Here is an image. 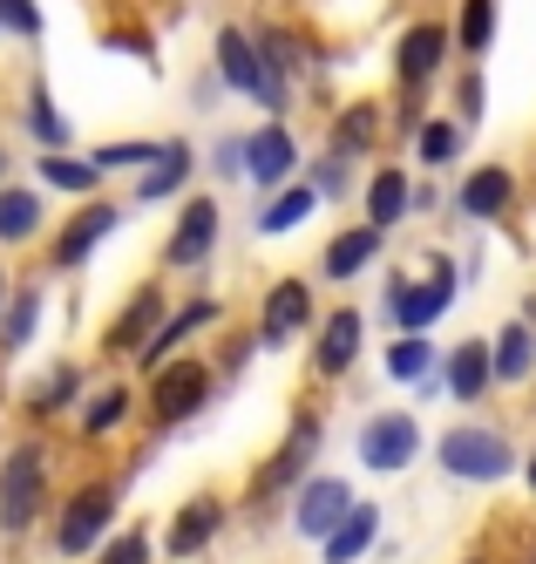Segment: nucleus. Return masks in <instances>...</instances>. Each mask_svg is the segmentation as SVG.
Instances as JSON below:
<instances>
[{
  "mask_svg": "<svg viewBox=\"0 0 536 564\" xmlns=\"http://www.w3.org/2000/svg\"><path fill=\"white\" fill-rule=\"evenodd\" d=\"M441 469L462 482H496L510 476V442L489 429H456V435H441Z\"/></svg>",
  "mask_w": 536,
  "mask_h": 564,
  "instance_id": "nucleus-1",
  "label": "nucleus"
},
{
  "mask_svg": "<svg viewBox=\"0 0 536 564\" xmlns=\"http://www.w3.org/2000/svg\"><path fill=\"white\" fill-rule=\"evenodd\" d=\"M448 300H456V265H448V259H435V265H428V279H422V286H407V279H394V293H387V306H394V319H401L407 334L435 327V319L448 313Z\"/></svg>",
  "mask_w": 536,
  "mask_h": 564,
  "instance_id": "nucleus-2",
  "label": "nucleus"
},
{
  "mask_svg": "<svg viewBox=\"0 0 536 564\" xmlns=\"http://www.w3.org/2000/svg\"><path fill=\"white\" fill-rule=\"evenodd\" d=\"M218 68H225V83H238V89L252 96V102H265V109H285V83H278V75L265 68V55H259L252 42H244L238 28H225V34H218Z\"/></svg>",
  "mask_w": 536,
  "mask_h": 564,
  "instance_id": "nucleus-3",
  "label": "nucleus"
},
{
  "mask_svg": "<svg viewBox=\"0 0 536 564\" xmlns=\"http://www.w3.org/2000/svg\"><path fill=\"white\" fill-rule=\"evenodd\" d=\"M109 517H116V490H109V482L81 490V497L62 510V523H55V551H62V557L96 551V544H102V531H109Z\"/></svg>",
  "mask_w": 536,
  "mask_h": 564,
  "instance_id": "nucleus-4",
  "label": "nucleus"
},
{
  "mask_svg": "<svg viewBox=\"0 0 536 564\" xmlns=\"http://www.w3.org/2000/svg\"><path fill=\"white\" fill-rule=\"evenodd\" d=\"M34 510H41V449L28 442L0 469V531H28Z\"/></svg>",
  "mask_w": 536,
  "mask_h": 564,
  "instance_id": "nucleus-5",
  "label": "nucleus"
},
{
  "mask_svg": "<svg viewBox=\"0 0 536 564\" xmlns=\"http://www.w3.org/2000/svg\"><path fill=\"white\" fill-rule=\"evenodd\" d=\"M422 449V429L415 415H381V422H367L360 429V463L367 469H407Z\"/></svg>",
  "mask_w": 536,
  "mask_h": 564,
  "instance_id": "nucleus-6",
  "label": "nucleus"
},
{
  "mask_svg": "<svg viewBox=\"0 0 536 564\" xmlns=\"http://www.w3.org/2000/svg\"><path fill=\"white\" fill-rule=\"evenodd\" d=\"M347 510H353V497H347V482H340V476H313L306 490H299V531L326 544V538L340 531V517H347Z\"/></svg>",
  "mask_w": 536,
  "mask_h": 564,
  "instance_id": "nucleus-7",
  "label": "nucleus"
},
{
  "mask_svg": "<svg viewBox=\"0 0 536 564\" xmlns=\"http://www.w3.org/2000/svg\"><path fill=\"white\" fill-rule=\"evenodd\" d=\"M306 313H313L306 286H299V279H278V286L265 293V327H259V340H265V347H285V340L306 327Z\"/></svg>",
  "mask_w": 536,
  "mask_h": 564,
  "instance_id": "nucleus-8",
  "label": "nucleus"
},
{
  "mask_svg": "<svg viewBox=\"0 0 536 564\" xmlns=\"http://www.w3.org/2000/svg\"><path fill=\"white\" fill-rule=\"evenodd\" d=\"M211 394V375L197 368V360H184V368H171L156 381V422H184V415H197V401Z\"/></svg>",
  "mask_w": 536,
  "mask_h": 564,
  "instance_id": "nucleus-9",
  "label": "nucleus"
},
{
  "mask_svg": "<svg viewBox=\"0 0 536 564\" xmlns=\"http://www.w3.org/2000/svg\"><path fill=\"white\" fill-rule=\"evenodd\" d=\"M293 164H299V150H293V137H285V123H272V130H259L252 143H244V171H252L259 184L293 177Z\"/></svg>",
  "mask_w": 536,
  "mask_h": 564,
  "instance_id": "nucleus-10",
  "label": "nucleus"
},
{
  "mask_svg": "<svg viewBox=\"0 0 536 564\" xmlns=\"http://www.w3.org/2000/svg\"><path fill=\"white\" fill-rule=\"evenodd\" d=\"M211 238H218V205H184L177 231H171V265H197L204 252H211Z\"/></svg>",
  "mask_w": 536,
  "mask_h": 564,
  "instance_id": "nucleus-11",
  "label": "nucleus"
},
{
  "mask_svg": "<svg viewBox=\"0 0 536 564\" xmlns=\"http://www.w3.org/2000/svg\"><path fill=\"white\" fill-rule=\"evenodd\" d=\"M218 523H225V503H218V497H197V503H184V510H177V523H171V557H190V551H204Z\"/></svg>",
  "mask_w": 536,
  "mask_h": 564,
  "instance_id": "nucleus-12",
  "label": "nucleus"
},
{
  "mask_svg": "<svg viewBox=\"0 0 536 564\" xmlns=\"http://www.w3.org/2000/svg\"><path fill=\"white\" fill-rule=\"evenodd\" d=\"M116 231V205H89V212H81L68 231H62V246H55V259L62 265H81V259H89L96 246H102V238Z\"/></svg>",
  "mask_w": 536,
  "mask_h": 564,
  "instance_id": "nucleus-13",
  "label": "nucleus"
},
{
  "mask_svg": "<svg viewBox=\"0 0 536 564\" xmlns=\"http://www.w3.org/2000/svg\"><path fill=\"white\" fill-rule=\"evenodd\" d=\"M353 354H360V313L340 306V313L319 327V375H347Z\"/></svg>",
  "mask_w": 536,
  "mask_h": 564,
  "instance_id": "nucleus-14",
  "label": "nucleus"
},
{
  "mask_svg": "<svg viewBox=\"0 0 536 564\" xmlns=\"http://www.w3.org/2000/svg\"><path fill=\"white\" fill-rule=\"evenodd\" d=\"M374 531H381V510H374V503H353V510L340 517V531L326 538V564H353L367 544H374Z\"/></svg>",
  "mask_w": 536,
  "mask_h": 564,
  "instance_id": "nucleus-15",
  "label": "nucleus"
},
{
  "mask_svg": "<svg viewBox=\"0 0 536 564\" xmlns=\"http://www.w3.org/2000/svg\"><path fill=\"white\" fill-rule=\"evenodd\" d=\"M489 381H496V360H489V347H482V340H462L456 354H448V388H456L462 401H475Z\"/></svg>",
  "mask_w": 536,
  "mask_h": 564,
  "instance_id": "nucleus-16",
  "label": "nucleus"
},
{
  "mask_svg": "<svg viewBox=\"0 0 536 564\" xmlns=\"http://www.w3.org/2000/svg\"><path fill=\"white\" fill-rule=\"evenodd\" d=\"M441 48H448V34L441 28H407L401 34V83H428V75H435V62H441Z\"/></svg>",
  "mask_w": 536,
  "mask_h": 564,
  "instance_id": "nucleus-17",
  "label": "nucleus"
},
{
  "mask_svg": "<svg viewBox=\"0 0 536 564\" xmlns=\"http://www.w3.org/2000/svg\"><path fill=\"white\" fill-rule=\"evenodd\" d=\"M190 177V143H163V156L143 171V184H136V205H156V197H171L177 184Z\"/></svg>",
  "mask_w": 536,
  "mask_h": 564,
  "instance_id": "nucleus-18",
  "label": "nucleus"
},
{
  "mask_svg": "<svg viewBox=\"0 0 536 564\" xmlns=\"http://www.w3.org/2000/svg\"><path fill=\"white\" fill-rule=\"evenodd\" d=\"M510 191H516V177H510L503 164H489V171H475V177L462 184V212H469V218H496V212L510 205Z\"/></svg>",
  "mask_w": 536,
  "mask_h": 564,
  "instance_id": "nucleus-19",
  "label": "nucleus"
},
{
  "mask_svg": "<svg viewBox=\"0 0 536 564\" xmlns=\"http://www.w3.org/2000/svg\"><path fill=\"white\" fill-rule=\"evenodd\" d=\"M374 252H381V231L367 225V231H340L333 246H326V259H319V265H326V279H353Z\"/></svg>",
  "mask_w": 536,
  "mask_h": 564,
  "instance_id": "nucleus-20",
  "label": "nucleus"
},
{
  "mask_svg": "<svg viewBox=\"0 0 536 564\" xmlns=\"http://www.w3.org/2000/svg\"><path fill=\"white\" fill-rule=\"evenodd\" d=\"M489 360H496V381H523V375L536 368V340H529V327H503V340L489 347Z\"/></svg>",
  "mask_w": 536,
  "mask_h": 564,
  "instance_id": "nucleus-21",
  "label": "nucleus"
},
{
  "mask_svg": "<svg viewBox=\"0 0 536 564\" xmlns=\"http://www.w3.org/2000/svg\"><path fill=\"white\" fill-rule=\"evenodd\" d=\"M211 319H218V306H211V300H190V306H184L177 319H163V334H156V340L143 347V360H163V354H171V347H177L184 334H197V327H211Z\"/></svg>",
  "mask_w": 536,
  "mask_h": 564,
  "instance_id": "nucleus-22",
  "label": "nucleus"
},
{
  "mask_svg": "<svg viewBox=\"0 0 536 564\" xmlns=\"http://www.w3.org/2000/svg\"><path fill=\"white\" fill-rule=\"evenodd\" d=\"M401 212H407V177H401V171H381L374 184H367V218H374V231H381V225H394Z\"/></svg>",
  "mask_w": 536,
  "mask_h": 564,
  "instance_id": "nucleus-23",
  "label": "nucleus"
},
{
  "mask_svg": "<svg viewBox=\"0 0 536 564\" xmlns=\"http://www.w3.org/2000/svg\"><path fill=\"white\" fill-rule=\"evenodd\" d=\"M34 225H41V197L34 191H0V238H34Z\"/></svg>",
  "mask_w": 536,
  "mask_h": 564,
  "instance_id": "nucleus-24",
  "label": "nucleus"
},
{
  "mask_svg": "<svg viewBox=\"0 0 536 564\" xmlns=\"http://www.w3.org/2000/svg\"><path fill=\"white\" fill-rule=\"evenodd\" d=\"M156 319H163V306H156V293H143V300L109 327V347H143V334L156 327Z\"/></svg>",
  "mask_w": 536,
  "mask_h": 564,
  "instance_id": "nucleus-25",
  "label": "nucleus"
},
{
  "mask_svg": "<svg viewBox=\"0 0 536 564\" xmlns=\"http://www.w3.org/2000/svg\"><path fill=\"white\" fill-rule=\"evenodd\" d=\"M456 34H462L469 55H482L489 42H496V0H462V28Z\"/></svg>",
  "mask_w": 536,
  "mask_h": 564,
  "instance_id": "nucleus-26",
  "label": "nucleus"
},
{
  "mask_svg": "<svg viewBox=\"0 0 536 564\" xmlns=\"http://www.w3.org/2000/svg\"><path fill=\"white\" fill-rule=\"evenodd\" d=\"M374 123H381V116L367 109V102H360V109H347L340 123H333V150H340V156H360L367 143H374Z\"/></svg>",
  "mask_w": 536,
  "mask_h": 564,
  "instance_id": "nucleus-27",
  "label": "nucleus"
},
{
  "mask_svg": "<svg viewBox=\"0 0 536 564\" xmlns=\"http://www.w3.org/2000/svg\"><path fill=\"white\" fill-rule=\"evenodd\" d=\"M313 205H319L313 191H285L278 205H265V212H259V231H293V225H299V218H306Z\"/></svg>",
  "mask_w": 536,
  "mask_h": 564,
  "instance_id": "nucleus-28",
  "label": "nucleus"
},
{
  "mask_svg": "<svg viewBox=\"0 0 536 564\" xmlns=\"http://www.w3.org/2000/svg\"><path fill=\"white\" fill-rule=\"evenodd\" d=\"M313 442H319V429H313V422H299V429H293V442H285V449H278V463L265 469V482H293V469H299V463L313 456Z\"/></svg>",
  "mask_w": 536,
  "mask_h": 564,
  "instance_id": "nucleus-29",
  "label": "nucleus"
},
{
  "mask_svg": "<svg viewBox=\"0 0 536 564\" xmlns=\"http://www.w3.org/2000/svg\"><path fill=\"white\" fill-rule=\"evenodd\" d=\"M41 177L62 184V191H89V184H96V164H75V156L48 150V156H41Z\"/></svg>",
  "mask_w": 536,
  "mask_h": 564,
  "instance_id": "nucleus-30",
  "label": "nucleus"
},
{
  "mask_svg": "<svg viewBox=\"0 0 536 564\" xmlns=\"http://www.w3.org/2000/svg\"><path fill=\"white\" fill-rule=\"evenodd\" d=\"M428 368H435V354L422 347V334H415V340H401V347L387 354V375H394V381H422Z\"/></svg>",
  "mask_w": 536,
  "mask_h": 564,
  "instance_id": "nucleus-31",
  "label": "nucleus"
},
{
  "mask_svg": "<svg viewBox=\"0 0 536 564\" xmlns=\"http://www.w3.org/2000/svg\"><path fill=\"white\" fill-rule=\"evenodd\" d=\"M122 415H130V394H122V388H109V394H96V401H89V415H81V429H89V435H109Z\"/></svg>",
  "mask_w": 536,
  "mask_h": 564,
  "instance_id": "nucleus-32",
  "label": "nucleus"
},
{
  "mask_svg": "<svg viewBox=\"0 0 536 564\" xmlns=\"http://www.w3.org/2000/svg\"><path fill=\"white\" fill-rule=\"evenodd\" d=\"M34 313H41V293H21L14 300V319H8V327H0V347H28V334H34Z\"/></svg>",
  "mask_w": 536,
  "mask_h": 564,
  "instance_id": "nucleus-33",
  "label": "nucleus"
},
{
  "mask_svg": "<svg viewBox=\"0 0 536 564\" xmlns=\"http://www.w3.org/2000/svg\"><path fill=\"white\" fill-rule=\"evenodd\" d=\"M163 156V143H109V150H96V171H116V164H156Z\"/></svg>",
  "mask_w": 536,
  "mask_h": 564,
  "instance_id": "nucleus-34",
  "label": "nucleus"
},
{
  "mask_svg": "<svg viewBox=\"0 0 536 564\" xmlns=\"http://www.w3.org/2000/svg\"><path fill=\"white\" fill-rule=\"evenodd\" d=\"M456 143H462L456 123H428V130H422V156H428V164H448V156H456Z\"/></svg>",
  "mask_w": 536,
  "mask_h": 564,
  "instance_id": "nucleus-35",
  "label": "nucleus"
},
{
  "mask_svg": "<svg viewBox=\"0 0 536 564\" xmlns=\"http://www.w3.org/2000/svg\"><path fill=\"white\" fill-rule=\"evenodd\" d=\"M102 564H150V538H143V531H122V538L102 551Z\"/></svg>",
  "mask_w": 536,
  "mask_h": 564,
  "instance_id": "nucleus-36",
  "label": "nucleus"
},
{
  "mask_svg": "<svg viewBox=\"0 0 536 564\" xmlns=\"http://www.w3.org/2000/svg\"><path fill=\"white\" fill-rule=\"evenodd\" d=\"M0 21H8L14 34H41V14H34V0H0Z\"/></svg>",
  "mask_w": 536,
  "mask_h": 564,
  "instance_id": "nucleus-37",
  "label": "nucleus"
},
{
  "mask_svg": "<svg viewBox=\"0 0 536 564\" xmlns=\"http://www.w3.org/2000/svg\"><path fill=\"white\" fill-rule=\"evenodd\" d=\"M68 394H75V368H62L48 388H41V394H34V409H55V401H68Z\"/></svg>",
  "mask_w": 536,
  "mask_h": 564,
  "instance_id": "nucleus-38",
  "label": "nucleus"
},
{
  "mask_svg": "<svg viewBox=\"0 0 536 564\" xmlns=\"http://www.w3.org/2000/svg\"><path fill=\"white\" fill-rule=\"evenodd\" d=\"M34 130L48 137V143H62V137H68V123H62V116H55L48 102H41V96H34Z\"/></svg>",
  "mask_w": 536,
  "mask_h": 564,
  "instance_id": "nucleus-39",
  "label": "nucleus"
},
{
  "mask_svg": "<svg viewBox=\"0 0 536 564\" xmlns=\"http://www.w3.org/2000/svg\"><path fill=\"white\" fill-rule=\"evenodd\" d=\"M529 482H536V456H529Z\"/></svg>",
  "mask_w": 536,
  "mask_h": 564,
  "instance_id": "nucleus-40",
  "label": "nucleus"
},
{
  "mask_svg": "<svg viewBox=\"0 0 536 564\" xmlns=\"http://www.w3.org/2000/svg\"><path fill=\"white\" fill-rule=\"evenodd\" d=\"M0 293H8V279H0Z\"/></svg>",
  "mask_w": 536,
  "mask_h": 564,
  "instance_id": "nucleus-41",
  "label": "nucleus"
}]
</instances>
